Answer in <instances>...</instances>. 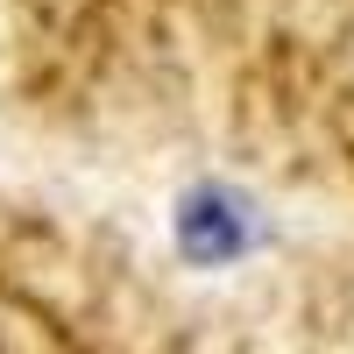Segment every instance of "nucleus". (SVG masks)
I'll use <instances>...</instances> for the list:
<instances>
[{
    "label": "nucleus",
    "mask_w": 354,
    "mask_h": 354,
    "mask_svg": "<svg viewBox=\"0 0 354 354\" xmlns=\"http://www.w3.org/2000/svg\"><path fill=\"white\" fill-rule=\"evenodd\" d=\"M177 248H185L198 270H220V262H241L255 248V220H248V198L227 192V185H198L177 205Z\"/></svg>",
    "instance_id": "obj_1"
}]
</instances>
